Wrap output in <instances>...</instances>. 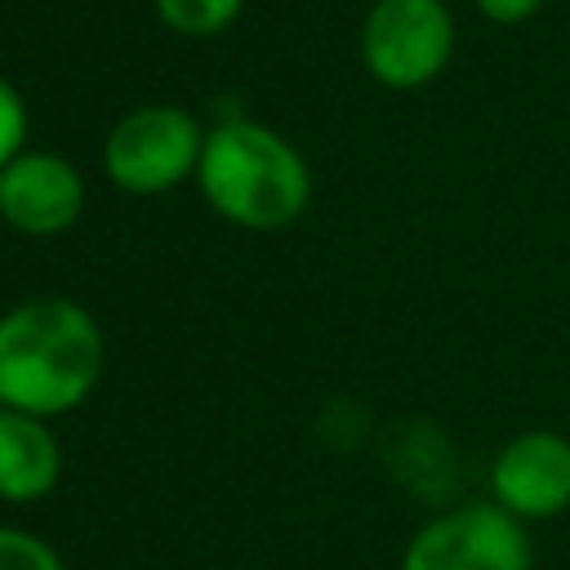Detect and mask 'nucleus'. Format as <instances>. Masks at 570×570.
I'll return each instance as SVG.
<instances>
[{
  "instance_id": "1",
  "label": "nucleus",
  "mask_w": 570,
  "mask_h": 570,
  "mask_svg": "<svg viewBox=\"0 0 570 570\" xmlns=\"http://www.w3.org/2000/svg\"><path fill=\"white\" fill-rule=\"evenodd\" d=\"M107 365L98 321L71 298H27L0 316V405L36 419L89 401Z\"/></svg>"
},
{
  "instance_id": "2",
  "label": "nucleus",
  "mask_w": 570,
  "mask_h": 570,
  "mask_svg": "<svg viewBox=\"0 0 570 570\" xmlns=\"http://www.w3.org/2000/svg\"><path fill=\"white\" fill-rule=\"evenodd\" d=\"M196 183L205 205L249 232L289 227L312 200V174L294 142L258 120H223L205 134Z\"/></svg>"
},
{
  "instance_id": "3",
  "label": "nucleus",
  "mask_w": 570,
  "mask_h": 570,
  "mask_svg": "<svg viewBox=\"0 0 570 570\" xmlns=\"http://www.w3.org/2000/svg\"><path fill=\"white\" fill-rule=\"evenodd\" d=\"M401 570H534V543L525 521L494 499H476L423 521L401 552Z\"/></svg>"
},
{
  "instance_id": "4",
  "label": "nucleus",
  "mask_w": 570,
  "mask_h": 570,
  "mask_svg": "<svg viewBox=\"0 0 570 570\" xmlns=\"http://www.w3.org/2000/svg\"><path fill=\"white\" fill-rule=\"evenodd\" d=\"M205 134L191 111L151 102L129 116H120L102 147L107 178L129 196H160L178 187L200 165Z\"/></svg>"
},
{
  "instance_id": "5",
  "label": "nucleus",
  "mask_w": 570,
  "mask_h": 570,
  "mask_svg": "<svg viewBox=\"0 0 570 570\" xmlns=\"http://www.w3.org/2000/svg\"><path fill=\"white\" fill-rule=\"evenodd\" d=\"M454 53L445 0H374L361 22V62L387 89L432 85Z\"/></svg>"
},
{
  "instance_id": "6",
  "label": "nucleus",
  "mask_w": 570,
  "mask_h": 570,
  "mask_svg": "<svg viewBox=\"0 0 570 570\" xmlns=\"http://www.w3.org/2000/svg\"><path fill=\"white\" fill-rule=\"evenodd\" d=\"M490 499L517 521H552L570 512V436L525 428L490 459Z\"/></svg>"
},
{
  "instance_id": "7",
  "label": "nucleus",
  "mask_w": 570,
  "mask_h": 570,
  "mask_svg": "<svg viewBox=\"0 0 570 570\" xmlns=\"http://www.w3.org/2000/svg\"><path fill=\"white\" fill-rule=\"evenodd\" d=\"M85 209V178L53 151H22L0 169V218L22 236H58Z\"/></svg>"
},
{
  "instance_id": "8",
  "label": "nucleus",
  "mask_w": 570,
  "mask_h": 570,
  "mask_svg": "<svg viewBox=\"0 0 570 570\" xmlns=\"http://www.w3.org/2000/svg\"><path fill=\"white\" fill-rule=\"evenodd\" d=\"M62 476V445L49 419L0 405V499L36 503Z\"/></svg>"
},
{
  "instance_id": "9",
  "label": "nucleus",
  "mask_w": 570,
  "mask_h": 570,
  "mask_svg": "<svg viewBox=\"0 0 570 570\" xmlns=\"http://www.w3.org/2000/svg\"><path fill=\"white\" fill-rule=\"evenodd\" d=\"M240 4L245 0H156V13L183 36H214L240 13Z\"/></svg>"
},
{
  "instance_id": "10",
  "label": "nucleus",
  "mask_w": 570,
  "mask_h": 570,
  "mask_svg": "<svg viewBox=\"0 0 570 570\" xmlns=\"http://www.w3.org/2000/svg\"><path fill=\"white\" fill-rule=\"evenodd\" d=\"M0 570H67V566L40 534L0 525Z\"/></svg>"
},
{
  "instance_id": "11",
  "label": "nucleus",
  "mask_w": 570,
  "mask_h": 570,
  "mask_svg": "<svg viewBox=\"0 0 570 570\" xmlns=\"http://www.w3.org/2000/svg\"><path fill=\"white\" fill-rule=\"evenodd\" d=\"M22 142H27V107L18 98V89L0 76V169L22 156Z\"/></svg>"
},
{
  "instance_id": "12",
  "label": "nucleus",
  "mask_w": 570,
  "mask_h": 570,
  "mask_svg": "<svg viewBox=\"0 0 570 570\" xmlns=\"http://www.w3.org/2000/svg\"><path fill=\"white\" fill-rule=\"evenodd\" d=\"M472 4H476V13L490 18L494 27H517V22L534 18L548 0H472Z\"/></svg>"
}]
</instances>
